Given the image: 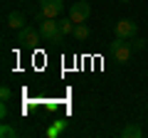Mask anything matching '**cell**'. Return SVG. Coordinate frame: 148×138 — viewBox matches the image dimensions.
<instances>
[{
	"instance_id": "obj_9",
	"label": "cell",
	"mask_w": 148,
	"mask_h": 138,
	"mask_svg": "<svg viewBox=\"0 0 148 138\" xmlns=\"http://www.w3.org/2000/svg\"><path fill=\"white\" fill-rule=\"evenodd\" d=\"M86 37H89V27H86L84 22H79V25L74 27V40H79V42H84Z\"/></svg>"
},
{
	"instance_id": "obj_12",
	"label": "cell",
	"mask_w": 148,
	"mask_h": 138,
	"mask_svg": "<svg viewBox=\"0 0 148 138\" xmlns=\"http://www.w3.org/2000/svg\"><path fill=\"white\" fill-rule=\"evenodd\" d=\"M17 131L12 126H8V123H3V128H0V138H15Z\"/></svg>"
},
{
	"instance_id": "obj_14",
	"label": "cell",
	"mask_w": 148,
	"mask_h": 138,
	"mask_svg": "<svg viewBox=\"0 0 148 138\" xmlns=\"http://www.w3.org/2000/svg\"><path fill=\"white\" fill-rule=\"evenodd\" d=\"M10 96H12L10 86H3V89H0V99H3V101H10Z\"/></svg>"
},
{
	"instance_id": "obj_15",
	"label": "cell",
	"mask_w": 148,
	"mask_h": 138,
	"mask_svg": "<svg viewBox=\"0 0 148 138\" xmlns=\"http://www.w3.org/2000/svg\"><path fill=\"white\" fill-rule=\"evenodd\" d=\"M0 118H8V101H3V106H0Z\"/></svg>"
},
{
	"instance_id": "obj_1",
	"label": "cell",
	"mask_w": 148,
	"mask_h": 138,
	"mask_svg": "<svg viewBox=\"0 0 148 138\" xmlns=\"http://www.w3.org/2000/svg\"><path fill=\"white\" fill-rule=\"evenodd\" d=\"M40 32H42L45 42H62V37H64L62 25H59L57 17H45V20H40Z\"/></svg>"
},
{
	"instance_id": "obj_4",
	"label": "cell",
	"mask_w": 148,
	"mask_h": 138,
	"mask_svg": "<svg viewBox=\"0 0 148 138\" xmlns=\"http://www.w3.org/2000/svg\"><path fill=\"white\" fill-rule=\"evenodd\" d=\"M40 37H42V32L35 30V27H22V30H17V42L22 44V47H37V42H40Z\"/></svg>"
},
{
	"instance_id": "obj_8",
	"label": "cell",
	"mask_w": 148,
	"mask_h": 138,
	"mask_svg": "<svg viewBox=\"0 0 148 138\" xmlns=\"http://www.w3.org/2000/svg\"><path fill=\"white\" fill-rule=\"evenodd\" d=\"M141 136H143V128L138 126V123H128L121 131V138H141Z\"/></svg>"
},
{
	"instance_id": "obj_11",
	"label": "cell",
	"mask_w": 148,
	"mask_h": 138,
	"mask_svg": "<svg viewBox=\"0 0 148 138\" xmlns=\"http://www.w3.org/2000/svg\"><path fill=\"white\" fill-rule=\"evenodd\" d=\"M64 126H67V121H57L54 126H49V128H47V136H49V138H57L59 133H62V128H64Z\"/></svg>"
},
{
	"instance_id": "obj_2",
	"label": "cell",
	"mask_w": 148,
	"mask_h": 138,
	"mask_svg": "<svg viewBox=\"0 0 148 138\" xmlns=\"http://www.w3.org/2000/svg\"><path fill=\"white\" fill-rule=\"evenodd\" d=\"M111 52H114V59H116L119 64H128V59H131V52H133V47H131V42H128V40H123V37H116V42L111 44Z\"/></svg>"
},
{
	"instance_id": "obj_5",
	"label": "cell",
	"mask_w": 148,
	"mask_h": 138,
	"mask_svg": "<svg viewBox=\"0 0 148 138\" xmlns=\"http://www.w3.org/2000/svg\"><path fill=\"white\" fill-rule=\"evenodd\" d=\"M89 15H91V5L86 3V0H79V3H74V5L69 8V17H72L77 25H79V22H84Z\"/></svg>"
},
{
	"instance_id": "obj_10",
	"label": "cell",
	"mask_w": 148,
	"mask_h": 138,
	"mask_svg": "<svg viewBox=\"0 0 148 138\" xmlns=\"http://www.w3.org/2000/svg\"><path fill=\"white\" fill-rule=\"evenodd\" d=\"M59 25H62L64 37H67V35H74V27H77V22H74L72 17H67V20H59Z\"/></svg>"
},
{
	"instance_id": "obj_16",
	"label": "cell",
	"mask_w": 148,
	"mask_h": 138,
	"mask_svg": "<svg viewBox=\"0 0 148 138\" xmlns=\"http://www.w3.org/2000/svg\"><path fill=\"white\" fill-rule=\"evenodd\" d=\"M119 3H128V0H119Z\"/></svg>"
},
{
	"instance_id": "obj_7",
	"label": "cell",
	"mask_w": 148,
	"mask_h": 138,
	"mask_svg": "<svg viewBox=\"0 0 148 138\" xmlns=\"http://www.w3.org/2000/svg\"><path fill=\"white\" fill-rule=\"evenodd\" d=\"M8 27H10V30H22V27H27L25 12H20V10L10 12V15H8Z\"/></svg>"
},
{
	"instance_id": "obj_3",
	"label": "cell",
	"mask_w": 148,
	"mask_h": 138,
	"mask_svg": "<svg viewBox=\"0 0 148 138\" xmlns=\"http://www.w3.org/2000/svg\"><path fill=\"white\" fill-rule=\"evenodd\" d=\"M138 32V22L128 20V17H123V20H119L116 25H114V35L116 37H123V40H133Z\"/></svg>"
},
{
	"instance_id": "obj_6",
	"label": "cell",
	"mask_w": 148,
	"mask_h": 138,
	"mask_svg": "<svg viewBox=\"0 0 148 138\" xmlns=\"http://www.w3.org/2000/svg\"><path fill=\"white\" fill-rule=\"evenodd\" d=\"M64 10V0H40V12L45 17H59Z\"/></svg>"
},
{
	"instance_id": "obj_13",
	"label": "cell",
	"mask_w": 148,
	"mask_h": 138,
	"mask_svg": "<svg viewBox=\"0 0 148 138\" xmlns=\"http://www.w3.org/2000/svg\"><path fill=\"white\" fill-rule=\"evenodd\" d=\"M131 47H133V49H143V47H146V40H143V37H133Z\"/></svg>"
}]
</instances>
